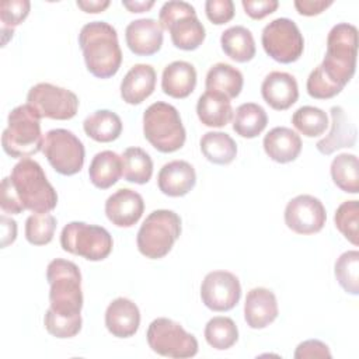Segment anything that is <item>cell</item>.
Masks as SVG:
<instances>
[{"mask_svg":"<svg viewBox=\"0 0 359 359\" xmlns=\"http://www.w3.org/2000/svg\"><path fill=\"white\" fill-rule=\"evenodd\" d=\"M49 309L43 316L46 331L60 339L76 337L81 330V272L67 259L55 258L46 266Z\"/></svg>","mask_w":359,"mask_h":359,"instance_id":"6da1fadb","label":"cell"},{"mask_svg":"<svg viewBox=\"0 0 359 359\" xmlns=\"http://www.w3.org/2000/svg\"><path fill=\"white\" fill-rule=\"evenodd\" d=\"M87 70L98 79L115 76L122 63V50L116 29L105 21H91L79 34Z\"/></svg>","mask_w":359,"mask_h":359,"instance_id":"7a4b0ae2","label":"cell"},{"mask_svg":"<svg viewBox=\"0 0 359 359\" xmlns=\"http://www.w3.org/2000/svg\"><path fill=\"white\" fill-rule=\"evenodd\" d=\"M8 178L24 210L32 213H49L56 208L57 194L38 161L32 158H21L13 167Z\"/></svg>","mask_w":359,"mask_h":359,"instance_id":"3957f363","label":"cell"},{"mask_svg":"<svg viewBox=\"0 0 359 359\" xmlns=\"http://www.w3.org/2000/svg\"><path fill=\"white\" fill-rule=\"evenodd\" d=\"M1 146L13 158H29L43 147L41 116L29 105L13 108L7 116V128L1 135Z\"/></svg>","mask_w":359,"mask_h":359,"instance_id":"277c9868","label":"cell"},{"mask_svg":"<svg viewBox=\"0 0 359 359\" xmlns=\"http://www.w3.org/2000/svg\"><path fill=\"white\" fill-rule=\"evenodd\" d=\"M358 56V28L348 22L334 25L327 36V50L320 65L323 72L339 87H345L355 74Z\"/></svg>","mask_w":359,"mask_h":359,"instance_id":"5b68a950","label":"cell"},{"mask_svg":"<svg viewBox=\"0 0 359 359\" xmlns=\"http://www.w3.org/2000/svg\"><path fill=\"white\" fill-rule=\"evenodd\" d=\"M143 135L160 153L180 150L187 139L178 109L163 101L153 102L143 114Z\"/></svg>","mask_w":359,"mask_h":359,"instance_id":"8992f818","label":"cell"},{"mask_svg":"<svg viewBox=\"0 0 359 359\" xmlns=\"http://www.w3.org/2000/svg\"><path fill=\"white\" fill-rule=\"evenodd\" d=\"M181 236V217L174 210L157 209L146 216L137 236L136 244L142 255L150 259L165 257Z\"/></svg>","mask_w":359,"mask_h":359,"instance_id":"52a82bcc","label":"cell"},{"mask_svg":"<svg viewBox=\"0 0 359 359\" xmlns=\"http://www.w3.org/2000/svg\"><path fill=\"white\" fill-rule=\"evenodd\" d=\"M158 22L167 29L171 42L182 50L198 49L206 36V29L199 21L194 6L187 1H167L158 13Z\"/></svg>","mask_w":359,"mask_h":359,"instance_id":"ba28073f","label":"cell"},{"mask_svg":"<svg viewBox=\"0 0 359 359\" xmlns=\"http://www.w3.org/2000/svg\"><path fill=\"white\" fill-rule=\"evenodd\" d=\"M60 245L69 254L88 261H102L111 254L114 241L109 231L101 226L70 222L62 229Z\"/></svg>","mask_w":359,"mask_h":359,"instance_id":"9c48e42d","label":"cell"},{"mask_svg":"<svg viewBox=\"0 0 359 359\" xmlns=\"http://www.w3.org/2000/svg\"><path fill=\"white\" fill-rule=\"evenodd\" d=\"M147 344L153 352L165 358L184 359L198 353L196 338L171 318L158 317L147 328Z\"/></svg>","mask_w":359,"mask_h":359,"instance_id":"30bf717a","label":"cell"},{"mask_svg":"<svg viewBox=\"0 0 359 359\" xmlns=\"http://www.w3.org/2000/svg\"><path fill=\"white\" fill-rule=\"evenodd\" d=\"M261 43L269 57L285 65L299 60L304 50V38L297 24L286 17L275 18L264 27Z\"/></svg>","mask_w":359,"mask_h":359,"instance_id":"8fae6325","label":"cell"},{"mask_svg":"<svg viewBox=\"0 0 359 359\" xmlns=\"http://www.w3.org/2000/svg\"><path fill=\"white\" fill-rule=\"evenodd\" d=\"M42 151L52 168L62 175H74L83 168L84 144L72 130L62 128L48 130Z\"/></svg>","mask_w":359,"mask_h":359,"instance_id":"7c38bea8","label":"cell"},{"mask_svg":"<svg viewBox=\"0 0 359 359\" xmlns=\"http://www.w3.org/2000/svg\"><path fill=\"white\" fill-rule=\"evenodd\" d=\"M27 104H29L41 118L56 121L72 119L79 109V98L73 91L50 83L32 86L27 94Z\"/></svg>","mask_w":359,"mask_h":359,"instance_id":"4fadbf2b","label":"cell"},{"mask_svg":"<svg viewBox=\"0 0 359 359\" xmlns=\"http://www.w3.org/2000/svg\"><path fill=\"white\" fill-rule=\"evenodd\" d=\"M285 224L297 234L309 236L323 230L327 212L323 202L309 194L292 198L285 208Z\"/></svg>","mask_w":359,"mask_h":359,"instance_id":"5bb4252c","label":"cell"},{"mask_svg":"<svg viewBox=\"0 0 359 359\" xmlns=\"http://www.w3.org/2000/svg\"><path fill=\"white\" fill-rule=\"evenodd\" d=\"M240 297V280L229 271H212L202 280L201 299L212 311H229L237 306Z\"/></svg>","mask_w":359,"mask_h":359,"instance_id":"9a60e30c","label":"cell"},{"mask_svg":"<svg viewBox=\"0 0 359 359\" xmlns=\"http://www.w3.org/2000/svg\"><path fill=\"white\" fill-rule=\"evenodd\" d=\"M104 210L114 226L132 227L140 220L144 212V202L139 192L121 188L108 196Z\"/></svg>","mask_w":359,"mask_h":359,"instance_id":"2e32d148","label":"cell"},{"mask_svg":"<svg viewBox=\"0 0 359 359\" xmlns=\"http://www.w3.org/2000/svg\"><path fill=\"white\" fill-rule=\"evenodd\" d=\"M163 28L154 18L130 21L125 29V41L130 52L137 56H151L161 49Z\"/></svg>","mask_w":359,"mask_h":359,"instance_id":"e0dca14e","label":"cell"},{"mask_svg":"<svg viewBox=\"0 0 359 359\" xmlns=\"http://www.w3.org/2000/svg\"><path fill=\"white\" fill-rule=\"evenodd\" d=\"M330 114H331V129L325 137L320 139L316 143L317 150L324 156H330L334 151L344 147H353L356 143V135H358L353 121L349 118V115L342 107L339 105L331 107Z\"/></svg>","mask_w":359,"mask_h":359,"instance_id":"ac0fdd59","label":"cell"},{"mask_svg":"<svg viewBox=\"0 0 359 359\" xmlns=\"http://www.w3.org/2000/svg\"><path fill=\"white\" fill-rule=\"evenodd\" d=\"M264 101L276 111L290 108L299 98V86L296 79L286 72H271L261 84Z\"/></svg>","mask_w":359,"mask_h":359,"instance_id":"d6986e66","label":"cell"},{"mask_svg":"<svg viewBox=\"0 0 359 359\" xmlns=\"http://www.w3.org/2000/svg\"><path fill=\"white\" fill-rule=\"evenodd\" d=\"M278 314V300L272 290L266 287H254L247 293L244 320L250 328L262 330L272 324Z\"/></svg>","mask_w":359,"mask_h":359,"instance_id":"ffe728a7","label":"cell"},{"mask_svg":"<svg viewBox=\"0 0 359 359\" xmlns=\"http://www.w3.org/2000/svg\"><path fill=\"white\" fill-rule=\"evenodd\" d=\"M196 184L195 168L185 160L165 163L157 174L158 189L171 198L187 195Z\"/></svg>","mask_w":359,"mask_h":359,"instance_id":"44dd1931","label":"cell"},{"mask_svg":"<svg viewBox=\"0 0 359 359\" xmlns=\"http://www.w3.org/2000/svg\"><path fill=\"white\" fill-rule=\"evenodd\" d=\"M140 325V311L136 303L126 297H116L105 310V327L116 338L133 337Z\"/></svg>","mask_w":359,"mask_h":359,"instance_id":"7402d4cb","label":"cell"},{"mask_svg":"<svg viewBox=\"0 0 359 359\" xmlns=\"http://www.w3.org/2000/svg\"><path fill=\"white\" fill-rule=\"evenodd\" d=\"M156 70L151 65L137 63L121 81V97L126 104L137 105L149 98L156 88Z\"/></svg>","mask_w":359,"mask_h":359,"instance_id":"603a6c76","label":"cell"},{"mask_svg":"<svg viewBox=\"0 0 359 359\" xmlns=\"http://www.w3.org/2000/svg\"><path fill=\"white\" fill-rule=\"evenodd\" d=\"M262 146L271 160L286 164L299 157L303 144L297 132L286 126H276L264 136Z\"/></svg>","mask_w":359,"mask_h":359,"instance_id":"cb8c5ba5","label":"cell"},{"mask_svg":"<svg viewBox=\"0 0 359 359\" xmlns=\"http://www.w3.org/2000/svg\"><path fill=\"white\" fill-rule=\"evenodd\" d=\"M196 87V70L185 60H174L161 74V90L168 97L181 100L192 94Z\"/></svg>","mask_w":359,"mask_h":359,"instance_id":"d4e9b609","label":"cell"},{"mask_svg":"<svg viewBox=\"0 0 359 359\" xmlns=\"http://www.w3.org/2000/svg\"><path fill=\"white\" fill-rule=\"evenodd\" d=\"M199 121L209 128H223L233 119V107L230 100L216 91H205L196 102Z\"/></svg>","mask_w":359,"mask_h":359,"instance_id":"484cf974","label":"cell"},{"mask_svg":"<svg viewBox=\"0 0 359 359\" xmlns=\"http://www.w3.org/2000/svg\"><path fill=\"white\" fill-rule=\"evenodd\" d=\"M91 184L98 189H108L122 177V158L112 150L97 153L88 168Z\"/></svg>","mask_w":359,"mask_h":359,"instance_id":"4316f807","label":"cell"},{"mask_svg":"<svg viewBox=\"0 0 359 359\" xmlns=\"http://www.w3.org/2000/svg\"><path fill=\"white\" fill-rule=\"evenodd\" d=\"M244 86L243 73L229 63L219 62L213 65L206 74L205 87L208 91H216L233 100L240 95Z\"/></svg>","mask_w":359,"mask_h":359,"instance_id":"83f0119b","label":"cell"},{"mask_svg":"<svg viewBox=\"0 0 359 359\" xmlns=\"http://www.w3.org/2000/svg\"><path fill=\"white\" fill-rule=\"evenodd\" d=\"M223 52L237 63L250 62L255 56V41L251 31L243 25H234L222 32Z\"/></svg>","mask_w":359,"mask_h":359,"instance_id":"f1b7e54d","label":"cell"},{"mask_svg":"<svg viewBox=\"0 0 359 359\" xmlns=\"http://www.w3.org/2000/svg\"><path fill=\"white\" fill-rule=\"evenodd\" d=\"M83 129L88 137L100 143L116 140L122 133V121L118 114L109 109H98L83 122Z\"/></svg>","mask_w":359,"mask_h":359,"instance_id":"f546056e","label":"cell"},{"mask_svg":"<svg viewBox=\"0 0 359 359\" xmlns=\"http://www.w3.org/2000/svg\"><path fill=\"white\" fill-rule=\"evenodd\" d=\"M268 125L265 109L255 102L238 105L233 114V130L245 139H254L264 132Z\"/></svg>","mask_w":359,"mask_h":359,"instance_id":"4dcf8cb0","label":"cell"},{"mask_svg":"<svg viewBox=\"0 0 359 359\" xmlns=\"http://www.w3.org/2000/svg\"><path fill=\"white\" fill-rule=\"evenodd\" d=\"M203 157L217 165L230 164L237 156V143L224 132H206L199 142Z\"/></svg>","mask_w":359,"mask_h":359,"instance_id":"1f68e13d","label":"cell"},{"mask_svg":"<svg viewBox=\"0 0 359 359\" xmlns=\"http://www.w3.org/2000/svg\"><path fill=\"white\" fill-rule=\"evenodd\" d=\"M332 182L346 194L359 192V161L356 154L341 153L331 161Z\"/></svg>","mask_w":359,"mask_h":359,"instance_id":"d6a6232c","label":"cell"},{"mask_svg":"<svg viewBox=\"0 0 359 359\" xmlns=\"http://www.w3.org/2000/svg\"><path fill=\"white\" fill-rule=\"evenodd\" d=\"M122 175L126 181L146 184L153 175V160L150 154L140 147H128L122 156Z\"/></svg>","mask_w":359,"mask_h":359,"instance_id":"836d02e7","label":"cell"},{"mask_svg":"<svg viewBox=\"0 0 359 359\" xmlns=\"http://www.w3.org/2000/svg\"><path fill=\"white\" fill-rule=\"evenodd\" d=\"M206 342L217 351H226L231 348L238 339V328L233 318L224 316H216L210 318L205 325Z\"/></svg>","mask_w":359,"mask_h":359,"instance_id":"e575fe53","label":"cell"},{"mask_svg":"<svg viewBox=\"0 0 359 359\" xmlns=\"http://www.w3.org/2000/svg\"><path fill=\"white\" fill-rule=\"evenodd\" d=\"M334 275L339 286L349 294H359V251L342 252L334 265Z\"/></svg>","mask_w":359,"mask_h":359,"instance_id":"d590c367","label":"cell"},{"mask_svg":"<svg viewBox=\"0 0 359 359\" xmlns=\"http://www.w3.org/2000/svg\"><path fill=\"white\" fill-rule=\"evenodd\" d=\"M293 126L306 137H317L328 128L327 114L317 107L303 105L292 115Z\"/></svg>","mask_w":359,"mask_h":359,"instance_id":"8d00e7d4","label":"cell"},{"mask_svg":"<svg viewBox=\"0 0 359 359\" xmlns=\"http://www.w3.org/2000/svg\"><path fill=\"white\" fill-rule=\"evenodd\" d=\"M56 217L50 213H32L25 220V238L32 245H46L56 230Z\"/></svg>","mask_w":359,"mask_h":359,"instance_id":"74e56055","label":"cell"},{"mask_svg":"<svg viewBox=\"0 0 359 359\" xmlns=\"http://www.w3.org/2000/svg\"><path fill=\"white\" fill-rule=\"evenodd\" d=\"M335 227L353 245L359 244V203L356 199L342 202L334 215Z\"/></svg>","mask_w":359,"mask_h":359,"instance_id":"f35d334b","label":"cell"},{"mask_svg":"<svg viewBox=\"0 0 359 359\" xmlns=\"http://www.w3.org/2000/svg\"><path fill=\"white\" fill-rule=\"evenodd\" d=\"M31 3L28 0H3L0 4V21L3 38L6 34L13 36L14 28L20 25L29 14Z\"/></svg>","mask_w":359,"mask_h":359,"instance_id":"ab89813d","label":"cell"},{"mask_svg":"<svg viewBox=\"0 0 359 359\" xmlns=\"http://www.w3.org/2000/svg\"><path fill=\"white\" fill-rule=\"evenodd\" d=\"M306 88L309 95L316 100H330L344 90L342 87H339L328 79V76L323 72L320 65L309 74Z\"/></svg>","mask_w":359,"mask_h":359,"instance_id":"60d3db41","label":"cell"},{"mask_svg":"<svg viewBox=\"0 0 359 359\" xmlns=\"http://www.w3.org/2000/svg\"><path fill=\"white\" fill-rule=\"evenodd\" d=\"M234 3L231 0H208L205 1V14L212 24L222 25L234 17Z\"/></svg>","mask_w":359,"mask_h":359,"instance_id":"b9f144b4","label":"cell"},{"mask_svg":"<svg viewBox=\"0 0 359 359\" xmlns=\"http://www.w3.org/2000/svg\"><path fill=\"white\" fill-rule=\"evenodd\" d=\"M294 359H306V358H331V352L327 344L320 339H307L300 342L296 346L293 353Z\"/></svg>","mask_w":359,"mask_h":359,"instance_id":"7bdbcfd3","label":"cell"},{"mask_svg":"<svg viewBox=\"0 0 359 359\" xmlns=\"http://www.w3.org/2000/svg\"><path fill=\"white\" fill-rule=\"evenodd\" d=\"M241 6L248 17L252 20H262L272 14L278 7V0H243Z\"/></svg>","mask_w":359,"mask_h":359,"instance_id":"ee69618b","label":"cell"},{"mask_svg":"<svg viewBox=\"0 0 359 359\" xmlns=\"http://www.w3.org/2000/svg\"><path fill=\"white\" fill-rule=\"evenodd\" d=\"M0 206H1L3 212L8 213V215H18V213L24 212V208L21 206V203L18 202V199H17L14 191H13V187H11V182H10L8 177H4L3 181H1Z\"/></svg>","mask_w":359,"mask_h":359,"instance_id":"f6af8a7d","label":"cell"},{"mask_svg":"<svg viewBox=\"0 0 359 359\" xmlns=\"http://www.w3.org/2000/svg\"><path fill=\"white\" fill-rule=\"evenodd\" d=\"M293 4L300 15L313 17V15H318L323 11H325L330 6H332V1L331 0H328V1H325V0H296Z\"/></svg>","mask_w":359,"mask_h":359,"instance_id":"bcb514c9","label":"cell"},{"mask_svg":"<svg viewBox=\"0 0 359 359\" xmlns=\"http://www.w3.org/2000/svg\"><path fill=\"white\" fill-rule=\"evenodd\" d=\"M0 222H1V230H3L1 248H6L8 244H13L17 238V222L4 215L0 217Z\"/></svg>","mask_w":359,"mask_h":359,"instance_id":"7dc6e473","label":"cell"},{"mask_svg":"<svg viewBox=\"0 0 359 359\" xmlns=\"http://www.w3.org/2000/svg\"><path fill=\"white\" fill-rule=\"evenodd\" d=\"M111 4L109 0H77L76 6L81 8L84 13H102L105 8H108Z\"/></svg>","mask_w":359,"mask_h":359,"instance_id":"c3c4849f","label":"cell"},{"mask_svg":"<svg viewBox=\"0 0 359 359\" xmlns=\"http://www.w3.org/2000/svg\"><path fill=\"white\" fill-rule=\"evenodd\" d=\"M122 6L125 8H128L130 13H143V11H149L154 6V1L153 0H149V1H144V0H132V1L122 0Z\"/></svg>","mask_w":359,"mask_h":359,"instance_id":"681fc988","label":"cell"}]
</instances>
